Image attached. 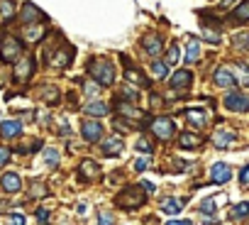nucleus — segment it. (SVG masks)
Returning <instances> with one entry per match:
<instances>
[{
  "label": "nucleus",
  "mask_w": 249,
  "mask_h": 225,
  "mask_svg": "<svg viewBox=\"0 0 249 225\" xmlns=\"http://www.w3.org/2000/svg\"><path fill=\"white\" fill-rule=\"evenodd\" d=\"M144 201H147V193H144V188L142 186H127V188H122L117 196H115V206H120V208H142L144 206Z\"/></svg>",
  "instance_id": "f257e3e1"
},
{
  "label": "nucleus",
  "mask_w": 249,
  "mask_h": 225,
  "mask_svg": "<svg viewBox=\"0 0 249 225\" xmlns=\"http://www.w3.org/2000/svg\"><path fill=\"white\" fill-rule=\"evenodd\" d=\"M88 71L100 86H112L115 83V66L107 59H90Z\"/></svg>",
  "instance_id": "f03ea898"
},
{
  "label": "nucleus",
  "mask_w": 249,
  "mask_h": 225,
  "mask_svg": "<svg viewBox=\"0 0 249 225\" xmlns=\"http://www.w3.org/2000/svg\"><path fill=\"white\" fill-rule=\"evenodd\" d=\"M47 54H49V59H47V61H49V66H54V69H66V66L71 64V59H73V49H71V47H66V44H61L59 49H54V47H52Z\"/></svg>",
  "instance_id": "7ed1b4c3"
},
{
  "label": "nucleus",
  "mask_w": 249,
  "mask_h": 225,
  "mask_svg": "<svg viewBox=\"0 0 249 225\" xmlns=\"http://www.w3.org/2000/svg\"><path fill=\"white\" fill-rule=\"evenodd\" d=\"M20 54H22V42L15 37H5L3 44H0V59L5 64H10V61H18Z\"/></svg>",
  "instance_id": "20e7f679"
},
{
  "label": "nucleus",
  "mask_w": 249,
  "mask_h": 225,
  "mask_svg": "<svg viewBox=\"0 0 249 225\" xmlns=\"http://www.w3.org/2000/svg\"><path fill=\"white\" fill-rule=\"evenodd\" d=\"M152 132L159 137V140H171L174 135H176V123L171 120V118H157L154 123H152Z\"/></svg>",
  "instance_id": "39448f33"
},
{
  "label": "nucleus",
  "mask_w": 249,
  "mask_h": 225,
  "mask_svg": "<svg viewBox=\"0 0 249 225\" xmlns=\"http://www.w3.org/2000/svg\"><path fill=\"white\" fill-rule=\"evenodd\" d=\"M81 135H83V140L86 142H100V137H103V125L98 123V120H83V125H81Z\"/></svg>",
  "instance_id": "423d86ee"
},
{
  "label": "nucleus",
  "mask_w": 249,
  "mask_h": 225,
  "mask_svg": "<svg viewBox=\"0 0 249 225\" xmlns=\"http://www.w3.org/2000/svg\"><path fill=\"white\" fill-rule=\"evenodd\" d=\"M225 108L227 110H234V112H244V110H249V95L234 91V93H230L225 98Z\"/></svg>",
  "instance_id": "0eeeda50"
},
{
  "label": "nucleus",
  "mask_w": 249,
  "mask_h": 225,
  "mask_svg": "<svg viewBox=\"0 0 249 225\" xmlns=\"http://www.w3.org/2000/svg\"><path fill=\"white\" fill-rule=\"evenodd\" d=\"M78 179H83V181H95V179H100V167H98L93 159L81 162V167H78Z\"/></svg>",
  "instance_id": "6e6552de"
},
{
  "label": "nucleus",
  "mask_w": 249,
  "mask_h": 225,
  "mask_svg": "<svg viewBox=\"0 0 249 225\" xmlns=\"http://www.w3.org/2000/svg\"><path fill=\"white\" fill-rule=\"evenodd\" d=\"M32 69H35V56H25V59L15 66V81H18V83H25V81L32 76Z\"/></svg>",
  "instance_id": "1a4fd4ad"
},
{
  "label": "nucleus",
  "mask_w": 249,
  "mask_h": 225,
  "mask_svg": "<svg viewBox=\"0 0 249 225\" xmlns=\"http://www.w3.org/2000/svg\"><path fill=\"white\" fill-rule=\"evenodd\" d=\"M230 176H232V171H230V167L225 162H217V164L210 167V181L213 184H227Z\"/></svg>",
  "instance_id": "9d476101"
},
{
  "label": "nucleus",
  "mask_w": 249,
  "mask_h": 225,
  "mask_svg": "<svg viewBox=\"0 0 249 225\" xmlns=\"http://www.w3.org/2000/svg\"><path fill=\"white\" fill-rule=\"evenodd\" d=\"M0 186H3L5 193H18L22 188V179L15 171H8V174H3V179H0Z\"/></svg>",
  "instance_id": "9b49d317"
},
{
  "label": "nucleus",
  "mask_w": 249,
  "mask_h": 225,
  "mask_svg": "<svg viewBox=\"0 0 249 225\" xmlns=\"http://www.w3.org/2000/svg\"><path fill=\"white\" fill-rule=\"evenodd\" d=\"M213 81H215L217 86H222V88H230V86H234V74H232L230 66H220V69L215 71Z\"/></svg>",
  "instance_id": "f8f14e48"
},
{
  "label": "nucleus",
  "mask_w": 249,
  "mask_h": 225,
  "mask_svg": "<svg viewBox=\"0 0 249 225\" xmlns=\"http://www.w3.org/2000/svg\"><path fill=\"white\" fill-rule=\"evenodd\" d=\"M234 140H237V135L230 132V130H215V135H213V145H215L217 150H227Z\"/></svg>",
  "instance_id": "ddd939ff"
},
{
  "label": "nucleus",
  "mask_w": 249,
  "mask_h": 225,
  "mask_svg": "<svg viewBox=\"0 0 249 225\" xmlns=\"http://www.w3.org/2000/svg\"><path fill=\"white\" fill-rule=\"evenodd\" d=\"M20 20H22L25 25H30V22L44 20V15L39 13V8H37V5H32V3H25V5H22V13H20Z\"/></svg>",
  "instance_id": "4468645a"
},
{
  "label": "nucleus",
  "mask_w": 249,
  "mask_h": 225,
  "mask_svg": "<svg viewBox=\"0 0 249 225\" xmlns=\"http://www.w3.org/2000/svg\"><path fill=\"white\" fill-rule=\"evenodd\" d=\"M22 132V123L20 120H5L3 125H0V135H3L5 140H13Z\"/></svg>",
  "instance_id": "2eb2a0df"
},
{
  "label": "nucleus",
  "mask_w": 249,
  "mask_h": 225,
  "mask_svg": "<svg viewBox=\"0 0 249 225\" xmlns=\"http://www.w3.org/2000/svg\"><path fill=\"white\" fill-rule=\"evenodd\" d=\"M142 47H144V52H147L149 56H159V54H161V39H159L157 35H147V37L142 39Z\"/></svg>",
  "instance_id": "dca6fc26"
},
{
  "label": "nucleus",
  "mask_w": 249,
  "mask_h": 225,
  "mask_svg": "<svg viewBox=\"0 0 249 225\" xmlns=\"http://www.w3.org/2000/svg\"><path fill=\"white\" fill-rule=\"evenodd\" d=\"M183 198H164L161 201V210L164 213H169V215H178L181 210H183Z\"/></svg>",
  "instance_id": "f3484780"
},
{
  "label": "nucleus",
  "mask_w": 249,
  "mask_h": 225,
  "mask_svg": "<svg viewBox=\"0 0 249 225\" xmlns=\"http://www.w3.org/2000/svg\"><path fill=\"white\" fill-rule=\"evenodd\" d=\"M191 81H193V76H191V71H176L174 76H171V86L174 88H186V86H191Z\"/></svg>",
  "instance_id": "a211bd4d"
},
{
  "label": "nucleus",
  "mask_w": 249,
  "mask_h": 225,
  "mask_svg": "<svg viewBox=\"0 0 249 225\" xmlns=\"http://www.w3.org/2000/svg\"><path fill=\"white\" fill-rule=\"evenodd\" d=\"M122 152V137H110L103 142V154L112 157V154H120Z\"/></svg>",
  "instance_id": "6ab92c4d"
},
{
  "label": "nucleus",
  "mask_w": 249,
  "mask_h": 225,
  "mask_svg": "<svg viewBox=\"0 0 249 225\" xmlns=\"http://www.w3.org/2000/svg\"><path fill=\"white\" fill-rule=\"evenodd\" d=\"M186 115H188V123H191L193 128H203V125H205V110H203V108H191Z\"/></svg>",
  "instance_id": "aec40b11"
},
{
  "label": "nucleus",
  "mask_w": 249,
  "mask_h": 225,
  "mask_svg": "<svg viewBox=\"0 0 249 225\" xmlns=\"http://www.w3.org/2000/svg\"><path fill=\"white\" fill-rule=\"evenodd\" d=\"M83 112H86V115H93V118H103L105 112H107V105L100 103V100H95V103H88L83 108Z\"/></svg>",
  "instance_id": "412c9836"
},
{
  "label": "nucleus",
  "mask_w": 249,
  "mask_h": 225,
  "mask_svg": "<svg viewBox=\"0 0 249 225\" xmlns=\"http://www.w3.org/2000/svg\"><path fill=\"white\" fill-rule=\"evenodd\" d=\"M230 69H232V74H234V81L239 78L242 86H249V66H247V64H234V66H230Z\"/></svg>",
  "instance_id": "4be33fe9"
},
{
  "label": "nucleus",
  "mask_w": 249,
  "mask_h": 225,
  "mask_svg": "<svg viewBox=\"0 0 249 225\" xmlns=\"http://www.w3.org/2000/svg\"><path fill=\"white\" fill-rule=\"evenodd\" d=\"M0 18L5 22H10L15 18V3L13 0H0Z\"/></svg>",
  "instance_id": "5701e85b"
},
{
  "label": "nucleus",
  "mask_w": 249,
  "mask_h": 225,
  "mask_svg": "<svg viewBox=\"0 0 249 225\" xmlns=\"http://www.w3.org/2000/svg\"><path fill=\"white\" fill-rule=\"evenodd\" d=\"M117 112H120V115H124V118H140V115H142V112H140L135 105L122 103V100H117Z\"/></svg>",
  "instance_id": "b1692460"
},
{
  "label": "nucleus",
  "mask_w": 249,
  "mask_h": 225,
  "mask_svg": "<svg viewBox=\"0 0 249 225\" xmlns=\"http://www.w3.org/2000/svg\"><path fill=\"white\" fill-rule=\"evenodd\" d=\"M25 39H27V42H39V39H44V27H42V25H30V27L25 30Z\"/></svg>",
  "instance_id": "393cba45"
},
{
  "label": "nucleus",
  "mask_w": 249,
  "mask_h": 225,
  "mask_svg": "<svg viewBox=\"0 0 249 225\" xmlns=\"http://www.w3.org/2000/svg\"><path fill=\"white\" fill-rule=\"evenodd\" d=\"M200 137L198 135H191V132H181V137H178V145L183 147V150H188V147H200Z\"/></svg>",
  "instance_id": "a878e982"
},
{
  "label": "nucleus",
  "mask_w": 249,
  "mask_h": 225,
  "mask_svg": "<svg viewBox=\"0 0 249 225\" xmlns=\"http://www.w3.org/2000/svg\"><path fill=\"white\" fill-rule=\"evenodd\" d=\"M198 56H200V44H198V39H196V37H191V39H188V52H186V59L193 64V61H198Z\"/></svg>",
  "instance_id": "bb28decb"
},
{
  "label": "nucleus",
  "mask_w": 249,
  "mask_h": 225,
  "mask_svg": "<svg viewBox=\"0 0 249 225\" xmlns=\"http://www.w3.org/2000/svg\"><path fill=\"white\" fill-rule=\"evenodd\" d=\"M234 20H237V22H247V20H249V0H244V3L237 5V10H234Z\"/></svg>",
  "instance_id": "cd10ccee"
},
{
  "label": "nucleus",
  "mask_w": 249,
  "mask_h": 225,
  "mask_svg": "<svg viewBox=\"0 0 249 225\" xmlns=\"http://www.w3.org/2000/svg\"><path fill=\"white\" fill-rule=\"evenodd\" d=\"M178 61V44H171L169 49H166V66H171V64H176Z\"/></svg>",
  "instance_id": "c85d7f7f"
},
{
  "label": "nucleus",
  "mask_w": 249,
  "mask_h": 225,
  "mask_svg": "<svg viewBox=\"0 0 249 225\" xmlns=\"http://www.w3.org/2000/svg\"><path fill=\"white\" fill-rule=\"evenodd\" d=\"M124 76H127L130 81H135V83H140V86H144V83H147V81H144V78H142V76L137 74V69H135V66H127V71H124Z\"/></svg>",
  "instance_id": "c756f323"
},
{
  "label": "nucleus",
  "mask_w": 249,
  "mask_h": 225,
  "mask_svg": "<svg viewBox=\"0 0 249 225\" xmlns=\"http://www.w3.org/2000/svg\"><path fill=\"white\" fill-rule=\"evenodd\" d=\"M44 162H47L49 167H56V164H59V152H56V150H44Z\"/></svg>",
  "instance_id": "7c9ffc66"
},
{
  "label": "nucleus",
  "mask_w": 249,
  "mask_h": 225,
  "mask_svg": "<svg viewBox=\"0 0 249 225\" xmlns=\"http://www.w3.org/2000/svg\"><path fill=\"white\" fill-rule=\"evenodd\" d=\"M152 74H154V78H164V76H166V64L154 61V64H152Z\"/></svg>",
  "instance_id": "2f4dec72"
},
{
  "label": "nucleus",
  "mask_w": 249,
  "mask_h": 225,
  "mask_svg": "<svg viewBox=\"0 0 249 225\" xmlns=\"http://www.w3.org/2000/svg\"><path fill=\"white\" fill-rule=\"evenodd\" d=\"M137 150H140V152H144V154H152V150H154V147H152V142H149L147 137H140V140H137Z\"/></svg>",
  "instance_id": "473e14b6"
},
{
  "label": "nucleus",
  "mask_w": 249,
  "mask_h": 225,
  "mask_svg": "<svg viewBox=\"0 0 249 225\" xmlns=\"http://www.w3.org/2000/svg\"><path fill=\"white\" fill-rule=\"evenodd\" d=\"M98 225H112V213L103 208V210L98 213Z\"/></svg>",
  "instance_id": "72a5a7b5"
},
{
  "label": "nucleus",
  "mask_w": 249,
  "mask_h": 225,
  "mask_svg": "<svg viewBox=\"0 0 249 225\" xmlns=\"http://www.w3.org/2000/svg\"><path fill=\"white\" fill-rule=\"evenodd\" d=\"M232 215H234V218H244V215H249V203H237Z\"/></svg>",
  "instance_id": "f704fd0d"
},
{
  "label": "nucleus",
  "mask_w": 249,
  "mask_h": 225,
  "mask_svg": "<svg viewBox=\"0 0 249 225\" xmlns=\"http://www.w3.org/2000/svg\"><path fill=\"white\" fill-rule=\"evenodd\" d=\"M10 157H13V152H10L8 147H0V169H3V167L10 162Z\"/></svg>",
  "instance_id": "c9c22d12"
},
{
  "label": "nucleus",
  "mask_w": 249,
  "mask_h": 225,
  "mask_svg": "<svg viewBox=\"0 0 249 225\" xmlns=\"http://www.w3.org/2000/svg\"><path fill=\"white\" fill-rule=\"evenodd\" d=\"M47 193H49V191H47L42 184H32V191H30V196H32V198H35V196L39 198V196H47Z\"/></svg>",
  "instance_id": "e433bc0d"
},
{
  "label": "nucleus",
  "mask_w": 249,
  "mask_h": 225,
  "mask_svg": "<svg viewBox=\"0 0 249 225\" xmlns=\"http://www.w3.org/2000/svg\"><path fill=\"white\" fill-rule=\"evenodd\" d=\"M200 213H205V215L210 213V215H213V213H215V201H213V198H210V201H203V203H200Z\"/></svg>",
  "instance_id": "4c0bfd02"
},
{
  "label": "nucleus",
  "mask_w": 249,
  "mask_h": 225,
  "mask_svg": "<svg viewBox=\"0 0 249 225\" xmlns=\"http://www.w3.org/2000/svg\"><path fill=\"white\" fill-rule=\"evenodd\" d=\"M147 167H149V159H147V157H144V159H137V162H135V171H144Z\"/></svg>",
  "instance_id": "58836bf2"
},
{
  "label": "nucleus",
  "mask_w": 249,
  "mask_h": 225,
  "mask_svg": "<svg viewBox=\"0 0 249 225\" xmlns=\"http://www.w3.org/2000/svg\"><path fill=\"white\" fill-rule=\"evenodd\" d=\"M37 220H39V223H47V220H49V210H47V208H39V210H37Z\"/></svg>",
  "instance_id": "ea45409f"
},
{
  "label": "nucleus",
  "mask_w": 249,
  "mask_h": 225,
  "mask_svg": "<svg viewBox=\"0 0 249 225\" xmlns=\"http://www.w3.org/2000/svg\"><path fill=\"white\" fill-rule=\"evenodd\" d=\"M239 181H242V186H247V184H249V167H244V169H242V174H239Z\"/></svg>",
  "instance_id": "a19ab883"
},
{
  "label": "nucleus",
  "mask_w": 249,
  "mask_h": 225,
  "mask_svg": "<svg viewBox=\"0 0 249 225\" xmlns=\"http://www.w3.org/2000/svg\"><path fill=\"white\" fill-rule=\"evenodd\" d=\"M10 223H13V225H25V215H20V213H18V215H13V218H10Z\"/></svg>",
  "instance_id": "79ce46f5"
},
{
  "label": "nucleus",
  "mask_w": 249,
  "mask_h": 225,
  "mask_svg": "<svg viewBox=\"0 0 249 225\" xmlns=\"http://www.w3.org/2000/svg\"><path fill=\"white\" fill-rule=\"evenodd\" d=\"M86 93H88V95H95V93H98V86H95V83H86Z\"/></svg>",
  "instance_id": "37998d69"
},
{
  "label": "nucleus",
  "mask_w": 249,
  "mask_h": 225,
  "mask_svg": "<svg viewBox=\"0 0 249 225\" xmlns=\"http://www.w3.org/2000/svg\"><path fill=\"white\" fill-rule=\"evenodd\" d=\"M142 188H144V193H154V184H149V181H142Z\"/></svg>",
  "instance_id": "c03bdc74"
},
{
  "label": "nucleus",
  "mask_w": 249,
  "mask_h": 225,
  "mask_svg": "<svg viewBox=\"0 0 249 225\" xmlns=\"http://www.w3.org/2000/svg\"><path fill=\"white\" fill-rule=\"evenodd\" d=\"M166 225H193L191 220H169Z\"/></svg>",
  "instance_id": "a18cd8bd"
},
{
  "label": "nucleus",
  "mask_w": 249,
  "mask_h": 225,
  "mask_svg": "<svg viewBox=\"0 0 249 225\" xmlns=\"http://www.w3.org/2000/svg\"><path fill=\"white\" fill-rule=\"evenodd\" d=\"M234 3H237V0H222V5H225V8H230V5H234Z\"/></svg>",
  "instance_id": "49530a36"
}]
</instances>
